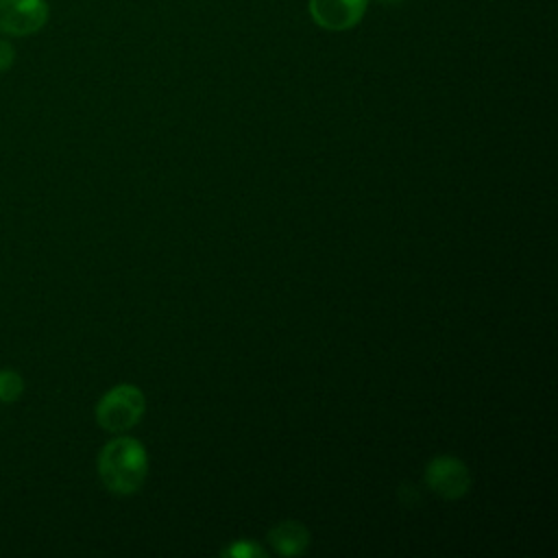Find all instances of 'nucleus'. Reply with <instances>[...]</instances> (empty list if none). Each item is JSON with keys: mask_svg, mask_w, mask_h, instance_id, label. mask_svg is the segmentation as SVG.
Here are the masks:
<instances>
[{"mask_svg": "<svg viewBox=\"0 0 558 558\" xmlns=\"http://www.w3.org/2000/svg\"><path fill=\"white\" fill-rule=\"evenodd\" d=\"M98 475L105 488L116 495L137 493L148 475V456L144 445L131 436L109 440L98 456Z\"/></svg>", "mask_w": 558, "mask_h": 558, "instance_id": "obj_1", "label": "nucleus"}, {"mask_svg": "<svg viewBox=\"0 0 558 558\" xmlns=\"http://www.w3.org/2000/svg\"><path fill=\"white\" fill-rule=\"evenodd\" d=\"M144 408V392L137 386L118 384L100 397L96 405V421L102 429L122 434L140 423Z\"/></svg>", "mask_w": 558, "mask_h": 558, "instance_id": "obj_2", "label": "nucleus"}, {"mask_svg": "<svg viewBox=\"0 0 558 558\" xmlns=\"http://www.w3.org/2000/svg\"><path fill=\"white\" fill-rule=\"evenodd\" d=\"M46 0H0V33L26 37L41 31L48 22Z\"/></svg>", "mask_w": 558, "mask_h": 558, "instance_id": "obj_3", "label": "nucleus"}, {"mask_svg": "<svg viewBox=\"0 0 558 558\" xmlns=\"http://www.w3.org/2000/svg\"><path fill=\"white\" fill-rule=\"evenodd\" d=\"M425 484L442 499H458L471 488L466 464L453 456H436L425 469Z\"/></svg>", "mask_w": 558, "mask_h": 558, "instance_id": "obj_4", "label": "nucleus"}, {"mask_svg": "<svg viewBox=\"0 0 558 558\" xmlns=\"http://www.w3.org/2000/svg\"><path fill=\"white\" fill-rule=\"evenodd\" d=\"M368 0H307L310 17L325 31H349L366 15Z\"/></svg>", "mask_w": 558, "mask_h": 558, "instance_id": "obj_5", "label": "nucleus"}, {"mask_svg": "<svg viewBox=\"0 0 558 558\" xmlns=\"http://www.w3.org/2000/svg\"><path fill=\"white\" fill-rule=\"evenodd\" d=\"M268 543L279 556H301L310 545V532L299 521H281L268 532Z\"/></svg>", "mask_w": 558, "mask_h": 558, "instance_id": "obj_6", "label": "nucleus"}, {"mask_svg": "<svg viewBox=\"0 0 558 558\" xmlns=\"http://www.w3.org/2000/svg\"><path fill=\"white\" fill-rule=\"evenodd\" d=\"M24 392V379L17 371L0 368V403H15Z\"/></svg>", "mask_w": 558, "mask_h": 558, "instance_id": "obj_7", "label": "nucleus"}, {"mask_svg": "<svg viewBox=\"0 0 558 558\" xmlns=\"http://www.w3.org/2000/svg\"><path fill=\"white\" fill-rule=\"evenodd\" d=\"M222 556H233V558H259L266 556V551L255 543V541H235L233 545L222 549Z\"/></svg>", "mask_w": 558, "mask_h": 558, "instance_id": "obj_8", "label": "nucleus"}, {"mask_svg": "<svg viewBox=\"0 0 558 558\" xmlns=\"http://www.w3.org/2000/svg\"><path fill=\"white\" fill-rule=\"evenodd\" d=\"M15 61V48L7 41V39H0V74L7 72Z\"/></svg>", "mask_w": 558, "mask_h": 558, "instance_id": "obj_9", "label": "nucleus"}, {"mask_svg": "<svg viewBox=\"0 0 558 558\" xmlns=\"http://www.w3.org/2000/svg\"><path fill=\"white\" fill-rule=\"evenodd\" d=\"M379 2H388V4H397V2H401V0H379Z\"/></svg>", "mask_w": 558, "mask_h": 558, "instance_id": "obj_10", "label": "nucleus"}]
</instances>
